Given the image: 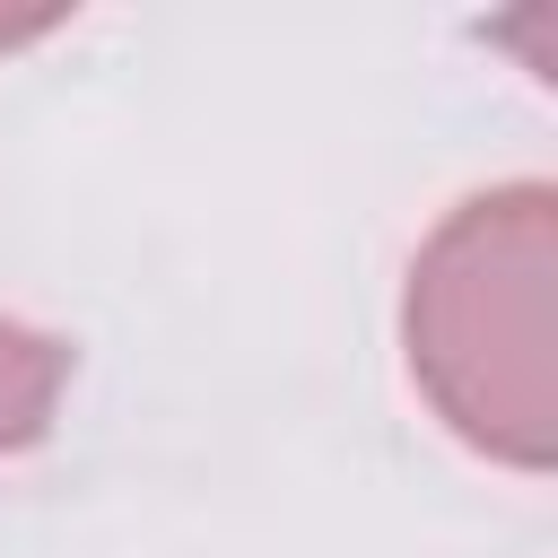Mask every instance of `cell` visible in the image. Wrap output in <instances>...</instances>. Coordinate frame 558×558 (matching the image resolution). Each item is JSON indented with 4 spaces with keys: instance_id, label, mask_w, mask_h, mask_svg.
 Wrapping results in <instances>:
<instances>
[{
    "instance_id": "cell-3",
    "label": "cell",
    "mask_w": 558,
    "mask_h": 558,
    "mask_svg": "<svg viewBox=\"0 0 558 558\" xmlns=\"http://www.w3.org/2000/svg\"><path fill=\"white\" fill-rule=\"evenodd\" d=\"M35 26H52V17H0V44H17V35H35Z\"/></svg>"
},
{
    "instance_id": "cell-2",
    "label": "cell",
    "mask_w": 558,
    "mask_h": 558,
    "mask_svg": "<svg viewBox=\"0 0 558 558\" xmlns=\"http://www.w3.org/2000/svg\"><path fill=\"white\" fill-rule=\"evenodd\" d=\"M61 375H70V349L0 314V453H17V445H35V436L52 427V401H61Z\"/></svg>"
},
{
    "instance_id": "cell-1",
    "label": "cell",
    "mask_w": 558,
    "mask_h": 558,
    "mask_svg": "<svg viewBox=\"0 0 558 558\" xmlns=\"http://www.w3.org/2000/svg\"><path fill=\"white\" fill-rule=\"evenodd\" d=\"M549 279H558V201L549 183H506L462 201L427 235L401 314L410 375L453 418V436L523 471L558 453Z\"/></svg>"
}]
</instances>
